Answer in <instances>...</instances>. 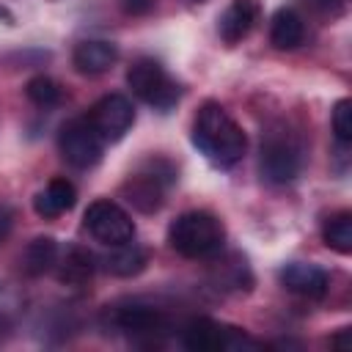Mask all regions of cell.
<instances>
[{"instance_id":"13","label":"cell","mask_w":352,"mask_h":352,"mask_svg":"<svg viewBox=\"0 0 352 352\" xmlns=\"http://www.w3.org/2000/svg\"><path fill=\"white\" fill-rule=\"evenodd\" d=\"M256 19H258V6H256V0H231L228 8H226L223 16H220V25H217L220 38H223L226 44L242 41V38L253 30Z\"/></svg>"},{"instance_id":"23","label":"cell","mask_w":352,"mask_h":352,"mask_svg":"<svg viewBox=\"0 0 352 352\" xmlns=\"http://www.w3.org/2000/svg\"><path fill=\"white\" fill-rule=\"evenodd\" d=\"M121 8L132 16H143L154 8V0H121Z\"/></svg>"},{"instance_id":"14","label":"cell","mask_w":352,"mask_h":352,"mask_svg":"<svg viewBox=\"0 0 352 352\" xmlns=\"http://www.w3.org/2000/svg\"><path fill=\"white\" fill-rule=\"evenodd\" d=\"M77 201V190L69 179H52L36 198H33V209L38 217L44 220H52V217H60L63 212H69Z\"/></svg>"},{"instance_id":"6","label":"cell","mask_w":352,"mask_h":352,"mask_svg":"<svg viewBox=\"0 0 352 352\" xmlns=\"http://www.w3.org/2000/svg\"><path fill=\"white\" fill-rule=\"evenodd\" d=\"M182 341L192 352H242V349H256L258 344L242 333L234 324H220L214 319H192L182 330Z\"/></svg>"},{"instance_id":"3","label":"cell","mask_w":352,"mask_h":352,"mask_svg":"<svg viewBox=\"0 0 352 352\" xmlns=\"http://www.w3.org/2000/svg\"><path fill=\"white\" fill-rule=\"evenodd\" d=\"M258 168H261V176L272 184H289L300 176L302 146L289 126L275 124L264 132L261 151H258Z\"/></svg>"},{"instance_id":"21","label":"cell","mask_w":352,"mask_h":352,"mask_svg":"<svg viewBox=\"0 0 352 352\" xmlns=\"http://www.w3.org/2000/svg\"><path fill=\"white\" fill-rule=\"evenodd\" d=\"M333 132L338 138V143H352V102L349 99H338L333 107Z\"/></svg>"},{"instance_id":"16","label":"cell","mask_w":352,"mask_h":352,"mask_svg":"<svg viewBox=\"0 0 352 352\" xmlns=\"http://www.w3.org/2000/svg\"><path fill=\"white\" fill-rule=\"evenodd\" d=\"M305 38V22L294 8H280L272 14L270 22V41L278 50H294Z\"/></svg>"},{"instance_id":"17","label":"cell","mask_w":352,"mask_h":352,"mask_svg":"<svg viewBox=\"0 0 352 352\" xmlns=\"http://www.w3.org/2000/svg\"><path fill=\"white\" fill-rule=\"evenodd\" d=\"M94 261H96L94 253H88L85 248H80V245L69 248L63 253L60 264H58V280L66 283V286H74V289L85 286L91 280V275H94V267H96Z\"/></svg>"},{"instance_id":"4","label":"cell","mask_w":352,"mask_h":352,"mask_svg":"<svg viewBox=\"0 0 352 352\" xmlns=\"http://www.w3.org/2000/svg\"><path fill=\"white\" fill-rule=\"evenodd\" d=\"M176 182V168L170 160L165 157H154L146 160L126 182H124V195L126 201L140 209V212H157L165 201V192L173 187Z\"/></svg>"},{"instance_id":"18","label":"cell","mask_w":352,"mask_h":352,"mask_svg":"<svg viewBox=\"0 0 352 352\" xmlns=\"http://www.w3.org/2000/svg\"><path fill=\"white\" fill-rule=\"evenodd\" d=\"M58 264V245L52 236H36L22 253V270L33 278L50 272Z\"/></svg>"},{"instance_id":"7","label":"cell","mask_w":352,"mask_h":352,"mask_svg":"<svg viewBox=\"0 0 352 352\" xmlns=\"http://www.w3.org/2000/svg\"><path fill=\"white\" fill-rule=\"evenodd\" d=\"M88 234L102 242V245H121V242H129L135 236V223L132 217L126 214V209H121L116 201H107V198H99L94 201L88 209H85V217H82Z\"/></svg>"},{"instance_id":"10","label":"cell","mask_w":352,"mask_h":352,"mask_svg":"<svg viewBox=\"0 0 352 352\" xmlns=\"http://www.w3.org/2000/svg\"><path fill=\"white\" fill-rule=\"evenodd\" d=\"M91 121V126L96 129V135L102 138V143H116L121 140L132 124H135V107L124 94H107L102 96L85 116Z\"/></svg>"},{"instance_id":"11","label":"cell","mask_w":352,"mask_h":352,"mask_svg":"<svg viewBox=\"0 0 352 352\" xmlns=\"http://www.w3.org/2000/svg\"><path fill=\"white\" fill-rule=\"evenodd\" d=\"M280 283L286 292L308 297V300H322L327 294L330 278L322 267L316 264H305V261H292L280 270Z\"/></svg>"},{"instance_id":"9","label":"cell","mask_w":352,"mask_h":352,"mask_svg":"<svg viewBox=\"0 0 352 352\" xmlns=\"http://www.w3.org/2000/svg\"><path fill=\"white\" fill-rule=\"evenodd\" d=\"M107 322H110V327H116L118 333H124L129 338H157L168 327L165 314L140 300L113 305L107 311Z\"/></svg>"},{"instance_id":"19","label":"cell","mask_w":352,"mask_h":352,"mask_svg":"<svg viewBox=\"0 0 352 352\" xmlns=\"http://www.w3.org/2000/svg\"><path fill=\"white\" fill-rule=\"evenodd\" d=\"M322 239L336 253H344V256L352 253V212H338L327 217L322 228Z\"/></svg>"},{"instance_id":"24","label":"cell","mask_w":352,"mask_h":352,"mask_svg":"<svg viewBox=\"0 0 352 352\" xmlns=\"http://www.w3.org/2000/svg\"><path fill=\"white\" fill-rule=\"evenodd\" d=\"M311 6L322 14H338L344 8V0H311Z\"/></svg>"},{"instance_id":"12","label":"cell","mask_w":352,"mask_h":352,"mask_svg":"<svg viewBox=\"0 0 352 352\" xmlns=\"http://www.w3.org/2000/svg\"><path fill=\"white\" fill-rule=\"evenodd\" d=\"M118 58V50L113 41H104V38H88V41H80L72 52V63L80 74H102L107 72Z\"/></svg>"},{"instance_id":"1","label":"cell","mask_w":352,"mask_h":352,"mask_svg":"<svg viewBox=\"0 0 352 352\" xmlns=\"http://www.w3.org/2000/svg\"><path fill=\"white\" fill-rule=\"evenodd\" d=\"M192 143L217 168L236 165L248 151V138H245L242 126L217 102L201 104V110L192 121Z\"/></svg>"},{"instance_id":"2","label":"cell","mask_w":352,"mask_h":352,"mask_svg":"<svg viewBox=\"0 0 352 352\" xmlns=\"http://www.w3.org/2000/svg\"><path fill=\"white\" fill-rule=\"evenodd\" d=\"M168 242L184 258H209L223 250L226 228L209 212H184L170 223Z\"/></svg>"},{"instance_id":"25","label":"cell","mask_w":352,"mask_h":352,"mask_svg":"<svg viewBox=\"0 0 352 352\" xmlns=\"http://www.w3.org/2000/svg\"><path fill=\"white\" fill-rule=\"evenodd\" d=\"M330 344H333L336 349H341V352L352 349V330H349V327H344L338 336H333V338H330Z\"/></svg>"},{"instance_id":"22","label":"cell","mask_w":352,"mask_h":352,"mask_svg":"<svg viewBox=\"0 0 352 352\" xmlns=\"http://www.w3.org/2000/svg\"><path fill=\"white\" fill-rule=\"evenodd\" d=\"M11 228H14V209H11L8 204H3V201H0V242H6V239H8Z\"/></svg>"},{"instance_id":"15","label":"cell","mask_w":352,"mask_h":352,"mask_svg":"<svg viewBox=\"0 0 352 352\" xmlns=\"http://www.w3.org/2000/svg\"><path fill=\"white\" fill-rule=\"evenodd\" d=\"M102 264L116 278H132L146 267V250L132 239L121 245H110V250L102 256Z\"/></svg>"},{"instance_id":"20","label":"cell","mask_w":352,"mask_h":352,"mask_svg":"<svg viewBox=\"0 0 352 352\" xmlns=\"http://www.w3.org/2000/svg\"><path fill=\"white\" fill-rule=\"evenodd\" d=\"M25 94H28V99H30L33 104H38V107H52V104L60 102V88H58V82H55L52 77H44V74L28 80Z\"/></svg>"},{"instance_id":"5","label":"cell","mask_w":352,"mask_h":352,"mask_svg":"<svg viewBox=\"0 0 352 352\" xmlns=\"http://www.w3.org/2000/svg\"><path fill=\"white\" fill-rule=\"evenodd\" d=\"M126 85L138 99L157 110H170L179 102V85L168 77L160 60L154 58H138L126 72Z\"/></svg>"},{"instance_id":"8","label":"cell","mask_w":352,"mask_h":352,"mask_svg":"<svg viewBox=\"0 0 352 352\" xmlns=\"http://www.w3.org/2000/svg\"><path fill=\"white\" fill-rule=\"evenodd\" d=\"M58 146H60V154L63 160L72 165V168H94L102 157V138L96 135V129L91 126V121L82 116V118H72L60 126V135H58Z\"/></svg>"}]
</instances>
